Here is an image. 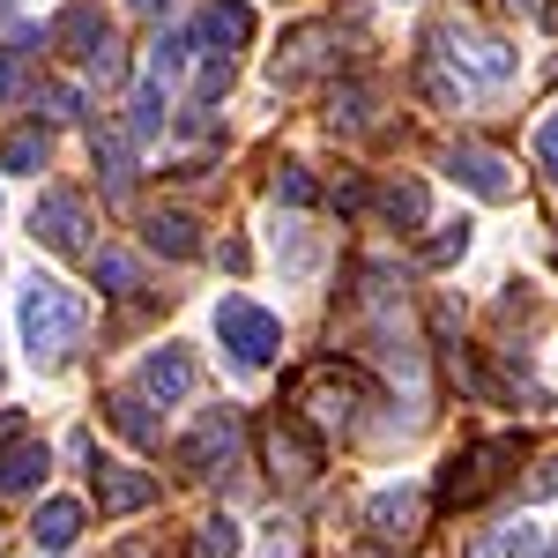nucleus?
<instances>
[{
	"label": "nucleus",
	"mask_w": 558,
	"mask_h": 558,
	"mask_svg": "<svg viewBox=\"0 0 558 558\" xmlns=\"http://www.w3.org/2000/svg\"><path fill=\"white\" fill-rule=\"evenodd\" d=\"M320 45H328V31H299V38H291V60H276V83L313 75V68H320Z\"/></svg>",
	"instance_id": "obj_24"
},
{
	"label": "nucleus",
	"mask_w": 558,
	"mask_h": 558,
	"mask_svg": "<svg viewBox=\"0 0 558 558\" xmlns=\"http://www.w3.org/2000/svg\"><path fill=\"white\" fill-rule=\"evenodd\" d=\"M52 45H60V52H83V60H97V52L112 45V23H105L97 8H68V15H60V31H52Z\"/></svg>",
	"instance_id": "obj_14"
},
{
	"label": "nucleus",
	"mask_w": 558,
	"mask_h": 558,
	"mask_svg": "<svg viewBox=\"0 0 558 558\" xmlns=\"http://www.w3.org/2000/svg\"><path fill=\"white\" fill-rule=\"evenodd\" d=\"M45 470H52V447L45 439H15L0 454V492H31V484H45Z\"/></svg>",
	"instance_id": "obj_15"
},
{
	"label": "nucleus",
	"mask_w": 558,
	"mask_h": 558,
	"mask_svg": "<svg viewBox=\"0 0 558 558\" xmlns=\"http://www.w3.org/2000/svg\"><path fill=\"white\" fill-rule=\"evenodd\" d=\"M417 521H425V492H410V484H380V492L365 499V529L387 536V544L417 536Z\"/></svg>",
	"instance_id": "obj_9"
},
{
	"label": "nucleus",
	"mask_w": 558,
	"mask_h": 558,
	"mask_svg": "<svg viewBox=\"0 0 558 558\" xmlns=\"http://www.w3.org/2000/svg\"><path fill=\"white\" fill-rule=\"evenodd\" d=\"M276 194H283L291 209H305V202H313V172H305V165H283V172H276Z\"/></svg>",
	"instance_id": "obj_29"
},
{
	"label": "nucleus",
	"mask_w": 558,
	"mask_h": 558,
	"mask_svg": "<svg viewBox=\"0 0 558 558\" xmlns=\"http://www.w3.org/2000/svg\"><path fill=\"white\" fill-rule=\"evenodd\" d=\"M536 165H544V172L558 179V112L544 120V128H536Z\"/></svg>",
	"instance_id": "obj_31"
},
{
	"label": "nucleus",
	"mask_w": 558,
	"mask_h": 558,
	"mask_svg": "<svg viewBox=\"0 0 558 558\" xmlns=\"http://www.w3.org/2000/svg\"><path fill=\"white\" fill-rule=\"evenodd\" d=\"M31 223H38V246H52V254H83L89 246V202L68 194V186H52Z\"/></svg>",
	"instance_id": "obj_7"
},
{
	"label": "nucleus",
	"mask_w": 558,
	"mask_h": 558,
	"mask_svg": "<svg viewBox=\"0 0 558 558\" xmlns=\"http://www.w3.org/2000/svg\"><path fill=\"white\" fill-rule=\"evenodd\" d=\"M128 8H157V0H128Z\"/></svg>",
	"instance_id": "obj_38"
},
{
	"label": "nucleus",
	"mask_w": 558,
	"mask_h": 558,
	"mask_svg": "<svg viewBox=\"0 0 558 558\" xmlns=\"http://www.w3.org/2000/svg\"><path fill=\"white\" fill-rule=\"evenodd\" d=\"M536 551V529L529 521H507V529H492V536H476L462 558H529Z\"/></svg>",
	"instance_id": "obj_18"
},
{
	"label": "nucleus",
	"mask_w": 558,
	"mask_h": 558,
	"mask_svg": "<svg viewBox=\"0 0 558 558\" xmlns=\"http://www.w3.org/2000/svg\"><path fill=\"white\" fill-rule=\"evenodd\" d=\"M202 38L216 45V60H231L239 45H254V8H246V0H209V15H202Z\"/></svg>",
	"instance_id": "obj_12"
},
{
	"label": "nucleus",
	"mask_w": 558,
	"mask_h": 558,
	"mask_svg": "<svg viewBox=\"0 0 558 558\" xmlns=\"http://www.w3.org/2000/svg\"><path fill=\"white\" fill-rule=\"evenodd\" d=\"M507 462H521V439H476V447H462V454L447 462V476H439V499H447V507H476V499L507 476Z\"/></svg>",
	"instance_id": "obj_3"
},
{
	"label": "nucleus",
	"mask_w": 558,
	"mask_h": 558,
	"mask_svg": "<svg viewBox=\"0 0 558 558\" xmlns=\"http://www.w3.org/2000/svg\"><path fill=\"white\" fill-rule=\"evenodd\" d=\"M260 447H268V462H276V476H320V439H313V425H305L299 410H276L268 417V432H260Z\"/></svg>",
	"instance_id": "obj_4"
},
{
	"label": "nucleus",
	"mask_w": 558,
	"mask_h": 558,
	"mask_svg": "<svg viewBox=\"0 0 558 558\" xmlns=\"http://www.w3.org/2000/svg\"><path fill=\"white\" fill-rule=\"evenodd\" d=\"M462 254H470V223H439L425 246H417V260H425V268H447V260H462Z\"/></svg>",
	"instance_id": "obj_23"
},
{
	"label": "nucleus",
	"mask_w": 558,
	"mask_h": 558,
	"mask_svg": "<svg viewBox=\"0 0 558 558\" xmlns=\"http://www.w3.org/2000/svg\"><path fill=\"white\" fill-rule=\"evenodd\" d=\"M186 52H194V38H157V52H149V83H179V75H186Z\"/></svg>",
	"instance_id": "obj_26"
},
{
	"label": "nucleus",
	"mask_w": 558,
	"mask_h": 558,
	"mask_svg": "<svg viewBox=\"0 0 558 558\" xmlns=\"http://www.w3.org/2000/svg\"><path fill=\"white\" fill-rule=\"evenodd\" d=\"M216 343L231 350L239 373H260V365L283 350V320H276L268 305H254V299H223L216 305Z\"/></svg>",
	"instance_id": "obj_2"
},
{
	"label": "nucleus",
	"mask_w": 558,
	"mask_h": 558,
	"mask_svg": "<svg viewBox=\"0 0 558 558\" xmlns=\"http://www.w3.org/2000/svg\"><path fill=\"white\" fill-rule=\"evenodd\" d=\"M142 395H149V402H186V395H194V357L179 343L149 350V357H142Z\"/></svg>",
	"instance_id": "obj_10"
},
{
	"label": "nucleus",
	"mask_w": 558,
	"mask_h": 558,
	"mask_svg": "<svg viewBox=\"0 0 558 558\" xmlns=\"http://www.w3.org/2000/svg\"><path fill=\"white\" fill-rule=\"evenodd\" d=\"M157 120H165V83H142V97H134V134L149 142V134H157Z\"/></svg>",
	"instance_id": "obj_27"
},
{
	"label": "nucleus",
	"mask_w": 558,
	"mask_h": 558,
	"mask_svg": "<svg viewBox=\"0 0 558 558\" xmlns=\"http://www.w3.org/2000/svg\"><path fill=\"white\" fill-rule=\"evenodd\" d=\"M507 15H544V0H499Z\"/></svg>",
	"instance_id": "obj_36"
},
{
	"label": "nucleus",
	"mask_w": 558,
	"mask_h": 558,
	"mask_svg": "<svg viewBox=\"0 0 558 558\" xmlns=\"http://www.w3.org/2000/svg\"><path fill=\"white\" fill-rule=\"evenodd\" d=\"M45 165V128H23L0 142V172H38Z\"/></svg>",
	"instance_id": "obj_21"
},
{
	"label": "nucleus",
	"mask_w": 558,
	"mask_h": 558,
	"mask_svg": "<svg viewBox=\"0 0 558 558\" xmlns=\"http://www.w3.org/2000/svg\"><path fill=\"white\" fill-rule=\"evenodd\" d=\"M447 172L462 179L470 194H484V202H514V194H521L514 165H507L499 149H476V142H454V149H447Z\"/></svg>",
	"instance_id": "obj_6"
},
{
	"label": "nucleus",
	"mask_w": 558,
	"mask_h": 558,
	"mask_svg": "<svg viewBox=\"0 0 558 558\" xmlns=\"http://www.w3.org/2000/svg\"><path fill=\"white\" fill-rule=\"evenodd\" d=\"M239 544H246V536H239V521L209 514L202 529H194V551H186V558H239Z\"/></svg>",
	"instance_id": "obj_19"
},
{
	"label": "nucleus",
	"mask_w": 558,
	"mask_h": 558,
	"mask_svg": "<svg viewBox=\"0 0 558 558\" xmlns=\"http://www.w3.org/2000/svg\"><path fill=\"white\" fill-rule=\"evenodd\" d=\"M373 120V89H336V105H328V128L336 134H357Z\"/></svg>",
	"instance_id": "obj_25"
},
{
	"label": "nucleus",
	"mask_w": 558,
	"mask_h": 558,
	"mask_svg": "<svg viewBox=\"0 0 558 558\" xmlns=\"http://www.w3.org/2000/svg\"><path fill=\"white\" fill-rule=\"evenodd\" d=\"M97 165H105L112 186H128V142H120V134H97Z\"/></svg>",
	"instance_id": "obj_28"
},
{
	"label": "nucleus",
	"mask_w": 558,
	"mask_h": 558,
	"mask_svg": "<svg viewBox=\"0 0 558 558\" xmlns=\"http://www.w3.org/2000/svg\"><path fill=\"white\" fill-rule=\"evenodd\" d=\"M31 536H38V551H68L83 536V499H45L31 514Z\"/></svg>",
	"instance_id": "obj_13"
},
{
	"label": "nucleus",
	"mask_w": 558,
	"mask_h": 558,
	"mask_svg": "<svg viewBox=\"0 0 558 558\" xmlns=\"http://www.w3.org/2000/svg\"><path fill=\"white\" fill-rule=\"evenodd\" d=\"M380 209H387L395 231H402V223H425V186H417V179H395V186L380 194Z\"/></svg>",
	"instance_id": "obj_20"
},
{
	"label": "nucleus",
	"mask_w": 558,
	"mask_h": 558,
	"mask_svg": "<svg viewBox=\"0 0 558 558\" xmlns=\"http://www.w3.org/2000/svg\"><path fill=\"white\" fill-rule=\"evenodd\" d=\"M112 558H165V544H157V536H134V544H120Z\"/></svg>",
	"instance_id": "obj_33"
},
{
	"label": "nucleus",
	"mask_w": 558,
	"mask_h": 558,
	"mask_svg": "<svg viewBox=\"0 0 558 558\" xmlns=\"http://www.w3.org/2000/svg\"><path fill=\"white\" fill-rule=\"evenodd\" d=\"M0 97H8V60H0Z\"/></svg>",
	"instance_id": "obj_37"
},
{
	"label": "nucleus",
	"mask_w": 558,
	"mask_h": 558,
	"mask_svg": "<svg viewBox=\"0 0 558 558\" xmlns=\"http://www.w3.org/2000/svg\"><path fill=\"white\" fill-rule=\"evenodd\" d=\"M15 320H23V350H31L38 365H68V357L83 350V328H89L83 299H75L68 283H52V276H31V283H23Z\"/></svg>",
	"instance_id": "obj_1"
},
{
	"label": "nucleus",
	"mask_w": 558,
	"mask_h": 558,
	"mask_svg": "<svg viewBox=\"0 0 558 558\" xmlns=\"http://www.w3.org/2000/svg\"><path fill=\"white\" fill-rule=\"evenodd\" d=\"M97 283H105L112 299H134V291H142V268H134L120 246H105V254H97Z\"/></svg>",
	"instance_id": "obj_22"
},
{
	"label": "nucleus",
	"mask_w": 558,
	"mask_h": 558,
	"mask_svg": "<svg viewBox=\"0 0 558 558\" xmlns=\"http://www.w3.org/2000/svg\"><path fill=\"white\" fill-rule=\"evenodd\" d=\"M179 462H186V476H216L239 462V417L231 410H209L202 425L179 439Z\"/></svg>",
	"instance_id": "obj_5"
},
{
	"label": "nucleus",
	"mask_w": 558,
	"mask_h": 558,
	"mask_svg": "<svg viewBox=\"0 0 558 558\" xmlns=\"http://www.w3.org/2000/svg\"><path fill=\"white\" fill-rule=\"evenodd\" d=\"M149 246H157V254H172V260H194V254H202V239H194V216L157 209V216H149Z\"/></svg>",
	"instance_id": "obj_17"
},
{
	"label": "nucleus",
	"mask_w": 558,
	"mask_h": 558,
	"mask_svg": "<svg viewBox=\"0 0 558 558\" xmlns=\"http://www.w3.org/2000/svg\"><path fill=\"white\" fill-rule=\"evenodd\" d=\"M149 499H157V476L120 470V462H97V507H105V514H142Z\"/></svg>",
	"instance_id": "obj_11"
},
{
	"label": "nucleus",
	"mask_w": 558,
	"mask_h": 558,
	"mask_svg": "<svg viewBox=\"0 0 558 558\" xmlns=\"http://www.w3.org/2000/svg\"><path fill=\"white\" fill-rule=\"evenodd\" d=\"M268 558H299V536L291 529H268Z\"/></svg>",
	"instance_id": "obj_35"
},
{
	"label": "nucleus",
	"mask_w": 558,
	"mask_h": 558,
	"mask_svg": "<svg viewBox=\"0 0 558 558\" xmlns=\"http://www.w3.org/2000/svg\"><path fill=\"white\" fill-rule=\"evenodd\" d=\"M216 89H231V60H209L202 68V97H216Z\"/></svg>",
	"instance_id": "obj_32"
},
{
	"label": "nucleus",
	"mask_w": 558,
	"mask_h": 558,
	"mask_svg": "<svg viewBox=\"0 0 558 558\" xmlns=\"http://www.w3.org/2000/svg\"><path fill=\"white\" fill-rule=\"evenodd\" d=\"M105 417L128 432L134 447H157V417H149V395H142V387H120V395L105 402Z\"/></svg>",
	"instance_id": "obj_16"
},
{
	"label": "nucleus",
	"mask_w": 558,
	"mask_h": 558,
	"mask_svg": "<svg viewBox=\"0 0 558 558\" xmlns=\"http://www.w3.org/2000/svg\"><path fill=\"white\" fill-rule=\"evenodd\" d=\"M432 45H447V60H454L462 75H476V83H507V75H514V45H507V38H476V31H439Z\"/></svg>",
	"instance_id": "obj_8"
},
{
	"label": "nucleus",
	"mask_w": 558,
	"mask_h": 558,
	"mask_svg": "<svg viewBox=\"0 0 558 558\" xmlns=\"http://www.w3.org/2000/svg\"><path fill=\"white\" fill-rule=\"evenodd\" d=\"M15 439H23V410H0V454H8Z\"/></svg>",
	"instance_id": "obj_34"
},
{
	"label": "nucleus",
	"mask_w": 558,
	"mask_h": 558,
	"mask_svg": "<svg viewBox=\"0 0 558 558\" xmlns=\"http://www.w3.org/2000/svg\"><path fill=\"white\" fill-rule=\"evenodd\" d=\"M38 105H45V120H75V105H83V89L52 83V89H45V97H38Z\"/></svg>",
	"instance_id": "obj_30"
}]
</instances>
